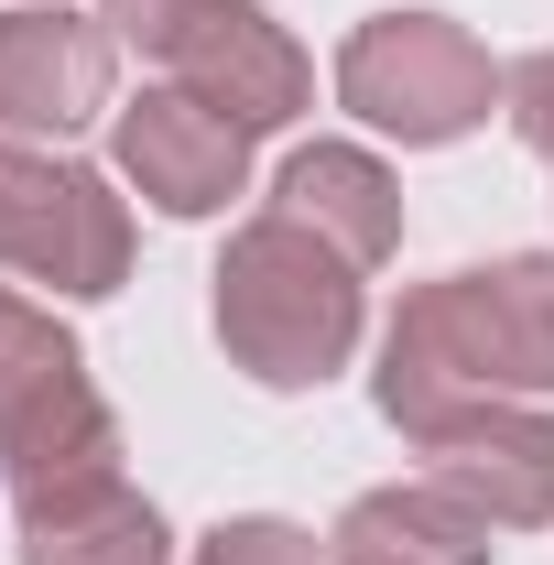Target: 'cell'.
<instances>
[{
    "label": "cell",
    "instance_id": "11",
    "mask_svg": "<svg viewBox=\"0 0 554 565\" xmlns=\"http://www.w3.org/2000/svg\"><path fill=\"white\" fill-rule=\"evenodd\" d=\"M327 544L338 565H489V522L457 490L414 479V490H359Z\"/></svg>",
    "mask_w": 554,
    "mask_h": 565
},
{
    "label": "cell",
    "instance_id": "12",
    "mask_svg": "<svg viewBox=\"0 0 554 565\" xmlns=\"http://www.w3.org/2000/svg\"><path fill=\"white\" fill-rule=\"evenodd\" d=\"M22 565H174V533L141 490H76L22 511Z\"/></svg>",
    "mask_w": 554,
    "mask_h": 565
},
{
    "label": "cell",
    "instance_id": "10",
    "mask_svg": "<svg viewBox=\"0 0 554 565\" xmlns=\"http://www.w3.org/2000/svg\"><path fill=\"white\" fill-rule=\"evenodd\" d=\"M283 217H305L316 239H338L359 273L403 250V185H392L359 141H305V152L283 163Z\"/></svg>",
    "mask_w": 554,
    "mask_h": 565
},
{
    "label": "cell",
    "instance_id": "9",
    "mask_svg": "<svg viewBox=\"0 0 554 565\" xmlns=\"http://www.w3.org/2000/svg\"><path fill=\"white\" fill-rule=\"evenodd\" d=\"M109 141H120V174H131L163 217H217L251 185V131L217 120L207 98H185V87H141Z\"/></svg>",
    "mask_w": 554,
    "mask_h": 565
},
{
    "label": "cell",
    "instance_id": "1",
    "mask_svg": "<svg viewBox=\"0 0 554 565\" xmlns=\"http://www.w3.org/2000/svg\"><path fill=\"white\" fill-rule=\"evenodd\" d=\"M522 392H554V250L403 294V316L381 338V414L403 435L468 414V403H522Z\"/></svg>",
    "mask_w": 554,
    "mask_h": 565
},
{
    "label": "cell",
    "instance_id": "2",
    "mask_svg": "<svg viewBox=\"0 0 554 565\" xmlns=\"http://www.w3.org/2000/svg\"><path fill=\"white\" fill-rule=\"evenodd\" d=\"M217 349L262 392H316L359 349V262L305 217H251L217 250Z\"/></svg>",
    "mask_w": 554,
    "mask_h": 565
},
{
    "label": "cell",
    "instance_id": "5",
    "mask_svg": "<svg viewBox=\"0 0 554 565\" xmlns=\"http://www.w3.org/2000/svg\"><path fill=\"white\" fill-rule=\"evenodd\" d=\"M0 262L22 282H55L76 305H98V294L131 282V207L109 196L98 163H55V152L0 141Z\"/></svg>",
    "mask_w": 554,
    "mask_h": 565
},
{
    "label": "cell",
    "instance_id": "6",
    "mask_svg": "<svg viewBox=\"0 0 554 565\" xmlns=\"http://www.w3.org/2000/svg\"><path fill=\"white\" fill-rule=\"evenodd\" d=\"M424 479L457 490L489 533H544L554 522V414L468 403V414L424 424Z\"/></svg>",
    "mask_w": 554,
    "mask_h": 565
},
{
    "label": "cell",
    "instance_id": "4",
    "mask_svg": "<svg viewBox=\"0 0 554 565\" xmlns=\"http://www.w3.org/2000/svg\"><path fill=\"white\" fill-rule=\"evenodd\" d=\"M338 98L392 141H468L500 98V66L446 11H381L338 44Z\"/></svg>",
    "mask_w": 554,
    "mask_h": 565
},
{
    "label": "cell",
    "instance_id": "13",
    "mask_svg": "<svg viewBox=\"0 0 554 565\" xmlns=\"http://www.w3.org/2000/svg\"><path fill=\"white\" fill-rule=\"evenodd\" d=\"M196 565H327V555H316V533H294V522H273V511H251V522H217L207 544H196Z\"/></svg>",
    "mask_w": 554,
    "mask_h": 565
},
{
    "label": "cell",
    "instance_id": "15",
    "mask_svg": "<svg viewBox=\"0 0 554 565\" xmlns=\"http://www.w3.org/2000/svg\"><path fill=\"white\" fill-rule=\"evenodd\" d=\"M196 11H217V0H98V22H109L120 44H141V55H163Z\"/></svg>",
    "mask_w": 554,
    "mask_h": 565
},
{
    "label": "cell",
    "instance_id": "7",
    "mask_svg": "<svg viewBox=\"0 0 554 565\" xmlns=\"http://www.w3.org/2000/svg\"><path fill=\"white\" fill-rule=\"evenodd\" d=\"M163 66H174L185 98H207L217 120H239V131H283V120L316 98L305 44L283 33L262 0H217V11H196V22L163 44Z\"/></svg>",
    "mask_w": 554,
    "mask_h": 565
},
{
    "label": "cell",
    "instance_id": "3",
    "mask_svg": "<svg viewBox=\"0 0 554 565\" xmlns=\"http://www.w3.org/2000/svg\"><path fill=\"white\" fill-rule=\"evenodd\" d=\"M0 479L22 511L120 479V414L98 403L87 349L22 294H0Z\"/></svg>",
    "mask_w": 554,
    "mask_h": 565
},
{
    "label": "cell",
    "instance_id": "14",
    "mask_svg": "<svg viewBox=\"0 0 554 565\" xmlns=\"http://www.w3.org/2000/svg\"><path fill=\"white\" fill-rule=\"evenodd\" d=\"M500 109H511L522 152H544V163H554V44H544V55H522V66L500 76Z\"/></svg>",
    "mask_w": 554,
    "mask_h": 565
},
{
    "label": "cell",
    "instance_id": "8",
    "mask_svg": "<svg viewBox=\"0 0 554 565\" xmlns=\"http://www.w3.org/2000/svg\"><path fill=\"white\" fill-rule=\"evenodd\" d=\"M109 76H120L109 22H76L66 0L0 11V131H87L109 109Z\"/></svg>",
    "mask_w": 554,
    "mask_h": 565
}]
</instances>
